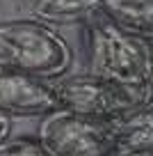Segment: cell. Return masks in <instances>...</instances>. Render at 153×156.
Returning a JSON list of instances; mask_svg holds the SVG:
<instances>
[{"instance_id": "obj_6", "label": "cell", "mask_w": 153, "mask_h": 156, "mask_svg": "<svg viewBox=\"0 0 153 156\" xmlns=\"http://www.w3.org/2000/svg\"><path fill=\"white\" fill-rule=\"evenodd\" d=\"M117 156L153 154V97L130 112L112 119Z\"/></svg>"}, {"instance_id": "obj_3", "label": "cell", "mask_w": 153, "mask_h": 156, "mask_svg": "<svg viewBox=\"0 0 153 156\" xmlns=\"http://www.w3.org/2000/svg\"><path fill=\"white\" fill-rule=\"evenodd\" d=\"M37 140L50 156H117L114 124L62 108L41 117Z\"/></svg>"}, {"instance_id": "obj_4", "label": "cell", "mask_w": 153, "mask_h": 156, "mask_svg": "<svg viewBox=\"0 0 153 156\" xmlns=\"http://www.w3.org/2000/svg\"><path fill=\"white\" fill-rule=\"evenodd\" d=\"M53 87L57 97V106L62 110H71L78 115L96 117V119H107V122L144 103L135 94L89 71L76 73V76H62L53 83Z\"/></svg>"}, {"instance_id": "obj_1", "label": "cell", "mask_w": 153, "mask_h": 156, "mask_svg": "<svg viewBox=\"0 0 153 156\" xmlns=\"http://www.w3.org/2000/svg\"><path fill=\"white\" fill-rule=\"evenodd\" d=\"M85 46L89 73L142 101L153 97V46L148 39L124 30L98 12L87 21Z\"/></svg>"}, {"instance_id": "obj_8", "label": "cell", "mask_w": 153, "mask_h": 156, "mask_svg": "<svg viewBox=\"0 0 153 156\" xmlns=\"http://www.w3.org/2000/svg\"><path fill=\"white\" fill-rule=\"evenodd\" d=\"M100 14L137 37L153 39V0H100Z\"/></svg>"}, {"instance_id": "obj_10", "label": "cell", "mask_w": 153, "mask_h": 156, "mask_svg": "<svg viewBox=\"0 0 153 156\" xmlns=\"http://www.w3.org/2000/svg\"><path fill=\"white\" fill-rule=\"evenodd\" d=\"M9 129H12V117H7V115L0 112V145L7 142V138H9Z\"/></svg>"}, {"instance_id": "obj_7", "label": "cell", "mask_w": 153, "mask_h": 156, "mask_svg": "<svg viewBox=\"0 0 153 156\" xmlns=\"http://www.w3.org/2000/svg\"><path fill=\"white\" fill-rule=\"evenodd\" d=\"M25 9L46 25H71L89 21L100 12V0H23Z\"/></svg>"}, {"instance_id": "obj_5", "label": "cell", "mask_w": 153, "mask_h": 156, "mask_svg": "<svg viewBox=\"0 0 153 156\" xmlns=\"http://www.w3.org/2000/svg\"><path fill=\"white\" fill-rule=\"evenodd\" d=\"M53 83L0 67V112L7 117H43L57 110Z\"/></svg>"}, {"instance_id": "obj_2", "label": "cell", "mask_w": 153, "mask_h": 156, "mask_svg": "<svg viewBox=\"0 0 153 156\" xmlns=\"http://www.w3.org/2000/svg\"><path fill=\"white\" fill-rule=\"evenodd\" d=\"M71 48L50 25L37 19L0 21V67L39 78L62 76Z\"/></svg>"}, {"instance_id": "obj_11", "label": "cell", "mask_w": 153, "mask_h": 156, "mask_svg": "<svg viewBox=\"0 0 153 156\" xmlns=\"http://www.w3.org/2000/svg\"><path fill=\"white\" fill-rule=\"evenodd\" d=\"M133 156H153V154H133Z\"/></svg>"}, {"instance_id": "obj_9", "label": "cell", "mask_w": 153, "mask_h": 156, "mask_svg": "<svg viewBox=\"0 0 153 156\" xmlns=\"http://www.w3.org/2000/svg\"><path fill=\"white\" fill-rule=\"evenodd\" d=\"M0 156H50L37 138H16L0 145Z\"/></svg>"}]
</instances>
